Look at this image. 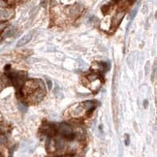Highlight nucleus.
<instances>
[{
	"instance_id": "12",
	"label": "nucleus",
	"mask_w": 157,
	"mask_h": 157,
	"mask_svg": "<svg viewBox=\"0 0 157 157\" xmlns=\"http://www.w3.org/2000/svg\"><path fill=\"white\" fill-rule=\"evenodd\" d=\"M138 8H139V5H137V7H135L132 11H131V13H130V18L131 19H133L134 18H135V16H136V14H137V12H138Z\"/></svg>"
},
{
	"instance_id": "19",
	"label": "nucleus",
	"mask_w": 157,
	"mask_h": 157,
	"mask_svg": "<svg viewBox=\"0 0 157 157\" xmlns=\"http://www.w3.org/2000/svg\"><path fill=\"white\" fill-rule=\"evenodd\" d=\"M47 85H48V87H49V90H51V86H52V82H51V81H49V80H47Z\"/></svg>"
},
{
	"instance_id": "2",
	"label": "nucleus",
	"mask_w": 157,
	"mask_h": 157,
	"mask_svg": "<svg viewBox=\"0 0 157 157\" xmlns=\"http://www.w3.org/2000/svg\"><path fill=\"white\" fill-rule=\"evenodd\" d=\"M39 86V83L36 82V81L32 80V81H28L25 82V85H24V87L22 89L23 93L24 94H31V93H33Z\"/></svg>"
},
{
	"instance_id": "7",
	"label": "nucleus",
	"mask_w": 157,
	"mask_h": 157,
	"mask_svg": "<svg viewBox=\"0 0 157 157\" xmlns=\"http://www.w3.org/2000/svg\"><path fill=\"white\" fill-rule=\"evenodd\" d=\"M124 15H125L124 12H119V13H117V14L116 15V17H114V22H116L117 25L121 22V19L123 18Z\"/></svg>"
},
{
	"instance_id": "21",
	"label": "nucleus",
	"mask_w": 157,
	"mask_h": 157,
	"mask_svg": "<svg viewBox=\"0 0 157 157\" xmlns=\"http://www.w3.org/2000/svg\"><path fill=\"white\" fill-rule=\"evenodd\" d=\"M88 79H89L90 81H94L95 79H97V76H89Z\"/></svg>"
},
{
	"instance_id": "5",
	"label": "nucleus",
	"mask_w": 157,
	"mask_h": 157,
	"mask_svg": "<svg viewBox=\"0 0 157 157\" xmlns=\"http://www.w3.org/2000/svg\"><path fill=\"white\" fill-rule=\"evenodd\" d=\"M44 133H45L46 135H48L49 137H52V136H54V135H55L56 131H55V129H54V127L49 126V127H47V128L44 129Z\"/></svg>"
},
{
	"instance_id": "15",
	"label": "nucleus",
	"mask_w": 157,
	"mask_h": 157,
	"mask_svg": "<svg viewBox=\"0 0 157 157\" xmlns=\"http://www.w3.org/2000/svg\"><path fill=\"white\" fill-rule=\"evenodd\" d=\"M129 144H130V138H129V135L126 134L125 135V144L129 145Z\"/></svg>"
},
{
	"instance_id": "18",
	"label": "nucleus",
	"mask_w": 157,
	"mask_h": 157,
	"mask_svg": "<svg viewBox=\"0 0 157 157\" xmlns=\"http://www.w3.org/2000/svg\"><path fill=\"white\" fill-rule=\"evenodd\" d=\"M156 76V64L154 65V68H153V75L151 77V81H154V78Z\"/></svg>"
},
{
	"instance_id": "23",
	"label": "nucleus",
	"mask_w": 157,
	"mask_h": 157,
	"mask_svg": "<svg viewBox=\"0 0 157 157\" xmlns=\"http://www.w3.org/2000/svg\"><path fill=\"white\" fill-rule=\"evenodd\" d=\"M6 2L9 3V4H12V3L14 2V0H6Z\"/></svg>"
},
{
	"instance_id": "1",
	"label": "nucleus",
	"mask_w": 157,
	"mask_h": 157,
	"mask_svg": "<svg viewBox=\"0 0 157 157\" xmlns=\"http://www.w3.org/2000/svg\"><path fill=\"white\" fill-rule=\"evenodd\" d=\"M58 131H59V133L62 136H64V137L67 138L68 140L74 139V133H73V129L71 128L70 125H68L67 123H60L59 124Z\"/></svg>"
},
{
	"instance_id": "9",
	"label": "nucleus",
	"mask_w": 157,
	"mask_h": 157,
	"mask_svg": "<svg viewBox=\"0 0 157 157\" xmlns=\"http://www.w3.org/2000/svg\"><path fill=\"white\" fill-rule=\"evenodd\" d=\"M83 107H85V109H86V110H90V109H94L95 108V106H94V104H93V102L92 101H85V103H83Z\"/></svg>"
},
{
	"instance_id": "16",
	"label": "nucleus",
	"mask_w": 157,
	"mask_h": 157,
	"mask_svg": "<svg viewBox=\"0 0 157 157\" xmlns=\"http://www.w3.org/2000/svg\"><path fill=\"white\" fill-rule=\"evenodd\" d=\"M6 143V138L3 137V136H0V145H2Z\"/></svg>"
},
{
	"instance_id": "13",
	"label": "nucleus",
	"mask_w": 157,
	"mask_h": 157,
	"mask_svg": "<svg viewBox=\"0 0 157 157\" xmlns=\"http://www.w3.org/2000/svg\"><path fill=\"white\" fill-rule=\"evenodd\" d=\"M109 8H110V5H107V6L102 7V12H103L104 14H107V13L109 12Z\"/></svg>"
},
{
	"instance_id": "10",
	"label": "nucleus",
	"mask_w": 157,
	"mask_h": 157,
	"mask_svg": "<svg viewBox=\"0 0 157 157\" xmlns=\"http://www.w3.org/2000/svg\"><path fill=\"white\" fill-rule=\"evenodd\" d=\"M55 145H56V148L58 149H61L64 148V142L62 139H56L55 141Z\"/></svg>"
},
{
	"instance_id": "22",
	"label": "nucleus",
	"mask_w": 157,
	"mask_h": 157,
	"mask_svg": "<svg viewBox=\"0 0 157 157\" xmlns=\"http://www.w3.org/2000/svg\"><path fill=\"white\" fill-rule=\"evenodd\" d=\"M148 100H144V108H146V107H148Z\"/></svg>"
},
{
	"instance_id": "17",
	"label": "nucleus",
	"mask_w": 157,
	"mask_h": 157,
	"mask_svg": "<svg viewBox=\"0 0 157 157\" xmlns=\"http://www.w3.org/2000/svg\"><path fill=\"white\" fill-rule=\"evenodd\" d=\"M7 26V22H0V31L5 29Z\"/></svg>"
},
{
	"instance_id": "14",
	"label": "nucleus",
	"mask_w": 157,
	"mask_h": 157,
	"mask_svg": "<svg viewBox=\"0 0 157 157\" xmlns=\"http://www.w3.org/2000/svg\"><path fill=\"white\" fill-rule=\"evenodd\" d=\"M149 66H150V62H149V61H148V62H146V64H145V67H144V69H145V74H148Z\"/></svg>"
},
{
	"instance_id": "20",
	"label": "nucleus",
	"mask_w": 157,
	"mask_h": 157,
	"mask_svg": "<svg viewBox=\"0 0 157 157\" xmlns=\"http://www.w3.org/2000/svg\"><path fill=\"white\" fill-rule=\"evenodd\" d=\"M6 4V2L4 1V0H0V7H4Z\"/></svg>"
},
{
	"instance_id": "6",
	"label": "nucleus",
	"mask_w": 157,
	"mask_h": 157,
	"mask_svg": "<svg viewBox=\"0 0 157 157\" xmlns=\"http://www.w3.org/2000/svg\"><path fill=\"white\" fill-rule=\"evenodd\" d=\"M12 15V12L10 11V10H0V18H9Z\"/></svg>"
},
{
	"instance_id": "11",
	"label": "nucleus",
	"mask_w": 157,
	"mask_h": 157,
	"mask_svg": "<svg viewBox=\"0 0 157 157\" xmlns=\"http://www.w3.org/2000/svg\"><path fill=\"white\" fill-rule=\"evenodd\" d=\"M18 109H19V111L22 112V113H25V112H27V110H28L27 106H25V105L22 104V103H19V104H18Z\"/></svg>"
},
{
	"instance_id": "8",
	"label": "nucleus",
	"mask_w": 157,
	"mask_h": 157,
	"mask_svg": "<svg viewBox=\"0 0 157 157\" xmlns=\"http://www.w3.org/2000/svg\"><path fill=\"white\" fill-rule=\"evenodd\" d=\"M15 33H16V27H11V28H9V29L6 31V32H5L4 37H5V38L11 37V36H13Z\"/></svg>"
},
{
	"instance_id": "3",
	"label": "nucleus",
	"mask_w": 157,
	"mask_h": 157,
	"mask_svg": "<svg viewBox=\"0 0 157 157\" xmlns=\"http://www.w3.org/2000/svg\"><path fill=\"white\" fill-rule=\"evenodd\" d=\"M82 6L80 4H76V5H73L69 8V14L72 18H77L81 15V11H82Z\"/></svg>"
},
{
	"instance_id": "4",
	"label": "nucleus",
	"mask_w": 157,
	"mask_h": 157,
	"mask_svg": "<svg viewBox=\"0 0 157 157\" xmlns=\"http://www.w3.org/2000/svg\"><path fill=\"white\" fill-rule=\"evenodd\" d=\"M31 39H32V33H28V34H26V35L23 36L22 39H19V40H18V44H17V47H22V46L26 45Z\"/></svg>"
}]
</instances>
